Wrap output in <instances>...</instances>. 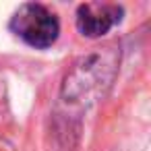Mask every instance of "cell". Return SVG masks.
<instances>
[{"instance_id":"7a4b0ae2","label":"cell","mask_w":151,"mask_h":151,"mask_svg":"<svg viewBox=\"0 0 151 151\" xmlns=\"http://www.w3.org/2000/svg\"><path fill=\"white\" fill-rule=\"evenodd\" d=\"M9 27L19 40H23L27 46L37 50L50 48L60 35L58 17L37 2L21 4L11 17Z\"/></svg>"},{"instance_id":"6da1fadb","label":"cell","mask_w":151,"mask_h":151,"mask_svg":"<svg viewBox=\"0 0 151 151\" xmlns=\"http://www.w3.org/2000/svg\"><path fill=\"white\" fill-rule=\"evenodd\" d=\"M118 62H120V52L114 46L81 56L64 77L62 99L70 106H81V108L99 101L116 79Z\"/></svg>"},{"instance_id":"3957f363","label":"cell","mask_w":151,"mask_h":151,"mask_svg":"<svg viewBox=\"0 0 151 151\" xmlns=\"http://www.w3.org/2000/svg\"><path fill=\"white\" fill-rule=\"evenodd\" d=\"M122 19V9L116 4H81L77 9V29L85 37H101Z\"/></svg>"}]
</instances>
